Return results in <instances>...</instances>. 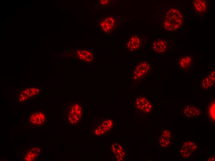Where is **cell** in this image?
Listing matches in <instances>:
<instances>
[{
    "label": "cell",
    "mask_w": 215,
    "mask_h": 161,
    "mask_svg": "<svg viewBox=\"0 0 215 161\" xmlns=\"http://www.w3.org/2000/svg\"><path fill=\"white\" fill-rule=\"evenodd\" d=\"M183 23V15L179 9L175 6H171L166 10L162 23V27L165 30L169 32L178 30Z\"/></svg>",
    "instance_id": "obj_1"
},
{
    "label": "cell",
    "mask_w": 215,
    "mask_h": 161,
    "mask_svg": "<svg viewBox=\"0 0 215 161\" xmlns=\"http://www.w3.org/2000/svg\"><path fill=\"white\" fill-rule=\"evenodd\" d=\"M153 65L146 60L140 61L136 64L133 70L132 87L134 88L152 72Z\"/></svg>",
    "instance_id": "obj_2"
},
{
    "label": "cell",
    "mask_w": 215,
    "mask_h": 161,
    "mask_svg": "<svg viewBox=\"0 0 215 161\" xmlns=\"http://www.w3.org/2000/svg\"><path fill=\"white\" fill-rule=\"evenodd\" d=\"M149 37L138 33L132 34L128 35L124 43V46L128 52L131 54L137 52L146 44Z\"/></svg>",
    "instance_id": "obj_3"
},
{
    "label": "cell",
    "mask_w": 215,
    "mask_h": 161,
    "mask_svg": "<svg viewBox=\"0 0 215 161\" xmlns=\"http://www.w3.org/2000/svg\"><path fill=\"white\" fill-rule=\"evenodd\" d=\"M67 111V118L69 123L72 124L79 122L83 113L82 105L78 101L70 103Z\"/></svg>",
    "instance_id": "obj_4"
},
{
    "label": "cell",
    "mask_w": 215,
    "mask_h": 161,
    "mask_svg": "<svg viewBox=\"0 0 215 161\" xmlns=\"http://www.w3.org/2000/svg\"><path fill=\"white\" fill-rule=\"evenodd\" d=\"M134 105L137 112L144 115L151 113L153 110L152 103L145 95L136 96L134 99Z\"/></svg>",
    "instance_id": "obj_5"
},
{
    "label": "cell",
    "mask_w": 215,
    "mask_h": 161,
    "mask_svg": "<svg viewBox=\"0 0 215 161\" xmlns=\"http://www.w3.org/2000/svg\"><path fill=\"white\" fill-rule=\"evenodd\" d=\"M47 121V116L45 113L35 111L29 116L26 122L27 126L29 128L42 127Z\"/></svg>",
    "instance_id": "obj_6"
},
{
    "label": "cell",
    "mask_w": 215,
    "mask_h": 161,
    "mask_svg": "<svg viewBox=\"0 0 215 161\" xmlns=\"http://www.w3.org/2000/svg\"><path fill=\"white\" fill-rule=\"evenodd\" d=\"M99 26L102 31L106 34L113 32L118 24L117 20L111 15L106 16L99 21Z\"/></svg>",
    "instance_id": "obj_7"
},
{
    "label": "cell",
    "mask_w": 215,
    "mask_h": 161,
    "mask_svg": "<svg viewBox=\"0 0 215 161\" xmlns=\"http://www.w3.org/2000/svg\"><path fill=\"white\" fill-rule=\"evenodd\" d=\"M42 154V149L39 146H29L22 153V160L33 161L37 160Z\"/></svg>",
    "instance_id": "obj_8"
},
{
    "label": "cell",
    "mask_w": 215,
    "mask_h": 161,
    "mask_svg": "<svg viewBox=\"0 0 215 161\" xmlns=\"http://www.w3.org/2000/svg\"><path fill=\"white\" fill-rule=\"evenodd\" d=\"M192 9L196 15L204 17L208 11V2L206 0H192Z\"/></svg>",
    "instance_id": "obj_9"
},
{
    "label": "cell",
    "mask_w": 215,
    "mask_h": 161,
    "mask_svg": "<svg viewBox=\"0 0 215 161\" xmlns=\"http://www.w3.org/2000/svg\"><path fill=\"white\" fill-rule=\"evenodd\" d=\"M152 46L153 52L155 54H163L168 50L169 42L166 39L158 38L153 41Z\"/></svg>",
    "instance_id": "obj_10"
},
{
    "label": "cell",
    "mask_w": 215,
    "mask_h": 161,
    "mask_svg": "<svg viewBox=\"0 0 215 161\" xmlns=\"http://www.w3.org/2000/svg\"><path fill=\"white\" fill-rule=\"evenodd\" d=\"M183 117L187 119L200 118L202 114L201 109L195 105L186 104L183 108Z\"/></svg>",
    "instance_id": "obj_11"
},
{
    "label": "cell",
    "mask_w": 215,
    "mask_h": 161,
    "mask_svg": "<svg viewBox=\"0 0 215 161\" xmlns=\"http://www.w3.org/2000/svg\"><path fill=\"white\" fill-rule=\"evenodd\" d=\"M179 67L183 71H189L193 64V59L190 54H186L180 56L177 61Z\"/></svg>",
    "instance_id": "obj_12"
},
{
    "label": "cell",
    "mask_w": 215,
    "mask_h": 161,
    "mask_svg": "<svg viewBox=\"0 0 215 161\" xmlns=\"http://www.w3.org/2000/svg\"><path fill=\"white\" fill-rule=\"evenodd\" d=\"M75 55L78 60L87 63H92L95 59L93 52L90 50H77L75 51Z\"/></svg>",
    "instance_id": "obj_13"
},
{
    "label": "cell",
    "mask_w": 215,
    "mask_h": 161,
    "mask_svg": "<svg viewBox=\"0 0 215 161\" xmlns=\"http://www.w3.org/2000/svg\"><path fill=\"white\" fill-rule=\"evenodd\" d=\"M40 89L37 88H27L22 90L19 95V102H23L29 98L39 94Z\"/></svg>",
    "instance_id": "obj_14"
},
{
    "label": "cell",
    "mask_w": 215,
    "mask_h": 161,
    "mask_svg": "<svg viewBox=\"0 0 215 161\" xmlns=\"http://www.w3.org/2000/svg\"><path fill=\"white\" fill-rule=\"evenodd\" d=\"M215 82V70L213 69L208 72L207 74L203 77L201 82V86L202 88L207 90L213 85Z\"/></svg>",
    "instance_id": "obj_15"
},
{
    "label": "cell",
    "mask_w": 215,
    "mask_h": 161,
    "mask_svg": "<svg viewBox=\"0 0 215 161\" xmlns=\"http://www.w3.org/2000/svg\"><path fill=\"white\" fill-rule=\"evenodd\" d=\"M111 150L117 160L121 161L124 159L125 152L123 147L119 143H113L111 147Z\"/></svg>",
    "instance_id": "obj_16"
},
{
    "label": "cell",
    "mask_w": 215,
    "mask_h": 161,
    "mask_svg": "<svg viewBox=\"0 0 215 161\" xmlns=\"http://www.w3.org/2000/svg\"><path fill=\"white\" fill-rule=\"evenodd\" d=\"M181 146L189 151L192 154L196 152L199 147L195 141L189 139L183 141Z\"/></svg>",
    "instance_id": "obj_17"
},
{
    "label": "cell",
    "mask_w": 215,
    "mask_h": 161,
    "mask_svg": "<svg viewBox=\"0 0 215 161\" xmlns=\"http://www.w3.org/2000/svg\"><path fill=\"white\" fill-rule=\"evenodd\" d=\"M113 122L111 119H106L103 120L99 126L106 133L110 130L113 127Z\"/></svg>",
    "instance_id": "obj_18"
},
{
    "label": "cell",
    "mask_w": 215,
    "mask_h": 161,
    "mask_svg": "<svg viewBox=\"0 0 215 161\" xmlns=\"http://www.w3.org/2000/svg\"><path fill=\"white\" fill-rule=\"evenodd\" d=\"M158 142L159 146L161 148L168 147L172 144V140L163 137L160 135L158 137Z\"/></svg>",
    "instance_id": "obj_19"
},
{
    "label": "cell",
    "mask_w": 215,
    "mask_h": 161,
    "mask_svg": "<svg viewBox=\"0 0 215 161\" xmlns=\"http://www.w3.org/2000/svg\"><path fill=\"white\" fill-rule=\"evenodd\" d=\"M209 108V121L210 122L215 121V101L214 100L211 102Z\"/></svg>",
    "instance_id": "obj_20"
},
{
    "label": "cell",
    "mask_w": 215,
    "mask_h": 161,
    "mask_svg": "<svg viewBox=\"0 0 215 161\" xmlns=\"http://www.w3.org/2000/svg\"><path fill=\"white\" fill-rule=\"evenodd\" d=\"M179 153L182 158L189 159L193 154L189 151L181 146L179 149Z\"/></svg>",
    "instance_id": "obj_21"
},
{
    "label": "cell",
    "mask_w": 215,
    "mask_h": 161,
    "mask_svg": "<svg viewBox=\"0 0 215 161\" xmlns=\"http://www.w3.org/2000/svg\"><path fill=\"white\" fill-rule=\"evenodd\" d=\"M159 135L171 140H172L173 137L172 132L167 129L162 130Z\"/></svg>",
    "instance_id": "obj_22"
},
{
    "label": "cell",
    "mask_w": 215,
    "mask_h": 161,
    "mask_svg": "<svg viewBox=\"0 0 215 161\" xmlns=\"http://www.w3.org/2000/svg\"><path fill=\"white\" fill-rule=\"evenodd\" d=\"M105 133V132L99 125L94 130V133L97 135H102Z\"/></svg>",
    "instance_id": "obj_23"
},
{
    "label": "cell",
    "mask_w": 215,
    "mask_h": 161,
    "mask_svg": "<svg viewBox=\"0 0 215 161\" xmlns=\"http://www.w3.org/2000/svg\"><path fill=\"white\" fill-rule=\"evenodd\" d=\"M99 4L103 6H107L109 4L110 1L109 0H101L99 1Z\"/></svg>",
    "instance_id": "obj_24"
},
{
    "label": "cell",
    "mask_w": 215,
    "mask_h": 161,
    "mask_svg": "<svg viewBox=\"0 0 215 161\" xmlns=\"http://www.w3.org/2000/svg\"><path fill=\"white\" fill-rule=\"evenodd\" d=\"M207 161H215V156H212L208 158Z\"/></svg>",
    "instance_id": "obj_25"
}]
</instances>
